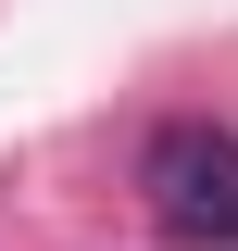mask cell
Masks as SVG:
<instances>
[{"instance_id":"cell-1","label":"cell","mask_w":238,"mask_h":251,"mask_svg":"<svg viewBox=\"0 0 238 251\" xmlns=\"http://www.w3.org/2000/svg\"><path fill=\"white\" fill-rule=\"evenodd\" d=\"M138 201L163 226V251H238V126L176 113L138 138Z\"/></svg>"}]
</instances>
